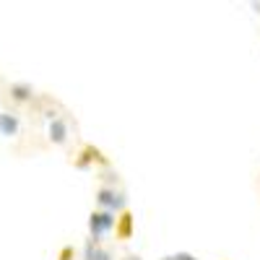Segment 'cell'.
<instances>
[{"instance_id": "277c9868", "label": "cell", "mask_w": 260, "mask_h": 260, "mask_svg": "<svg viewBox=\"0 0 260 260\" xmlns=\"http://www.w3.org/2000/svg\"><path fill=\"white\" fill-rule=\"evenodd\" d=\"M8 94V102H13V104H31L39 94L34 91V86L31 83H24V81H13V83H8V89H6Z\"/></svg>"}, {"instance_id": "5b68a950", "label": "cell", "mask_w": 260, "mask_h": 260, "mask_svg": "<svg viewBox=\"0 0 260 260\" xmlns=\"http://www.w3.org/2000/svg\"><path fill=\"white\" fill-rule=\"evenodd\" d=\"M47 138H50V143L52 146H65L71 141V122H68V117H57V120H52V122H47Z\"/></svg>"}, {"instance_id": "8fae6325", "label": "cell", "mask_w": 260, "mask_h": 260, "mask_svg": "<svg viewBox=\"0 0 260 260\" xmlns=\"http://www.w3.org/2000/svg\"><path fill=\"white\" fill-rule=\"evenodd\" d=\"M122 260H143V257H141V255H125Z\"/></svg>"}, {"instance_id": "ba28073f", "label": "cell", "mask_w": 260, "mask_h": 260, "mask_svg": "<svg viewBox=\"0 0 260 260\" xmlns=\"http://www.w3.org/2000/svg\"><path fill=\"white\" fill-rule=\"evenodd\" d=\"M133 232H136V219H133V213H130V211H122V213L117 216L115 237L125 242V240H130V237H133Z\"/></svg>"}, {"instance_id": "30bf717a", "label": "cell", "mask_w": 260, "mask_h": 260, "mask_svg": "<svg viewBox=\"0 0 260 260\" xmlns=\"http://www.w3.org/2000/svg\"><path fill=\"white\" fill-rule=\"evenodd\" d=\"M172 260H201V257L187 252V250H180V252H172Z\"/></svg>"}, {"instance_id": "7a4b0ae2", "label": "cell", "mask_w": 260, "mask_h": 260, "mask_svg": "<svg viewBox=\"0 0 260 260\" xmlns=\"http://www.w3.org/2000/svg\"><path fill=\"white\" fill-rule=\"evenodd\" d=\"M117 226V213H110V211H102V208H94L91 216H89V237L91 240H99L104 242V237H110Z\"/></svg>"}, {"instance_id": "52a82bcc", "label": "cell", "mask_w": 260, "mask_h": 260, "mask_svg": "<svg viewBox=\"0 0 260 260\" xmlns=\"http://www.w3.org/2000/svg\"><path fill=\"white\" fill-rule=\"evenodd\" d=\"M18 133H21V117L11 110H0V136L16 138Z\"/></svg>"}, {"instance_id": "6da1fadb", "label": "cell", "mask_w": 260, "mask_h": 260, "mask_svg": "<svg viewBox=\"0 0 260 260\" xmlns=\"http://www.w3.org/2000/svg\"><path fill=\"white\" fill-rule=\"evenodd\" d=\"M94 201H96V208L102 211H110V213H122L127 211V195L125 190L120 187H107V185H99L96 192H94Z\"/></svg>"}, {"instance_id": "4fadbf2b", "label": "cell", "mask_w": 260, "mask_h": 260, "mask_svg": "<svg viewBox=\"0 0 260 260\" xmlns=\"http://www.w3.org/2000/svg\"><path fill=\"white\" fill-rule=\"evenodd\" d=\"M161 260H172V255H164V257H161Z\"/></svg>"}, {"instance_id": "8992f818", "label": "cell", "mask_w": 260, "mask_h": 260, "mask_svg": "<svg viewBox=\"0 0 260 260\" xmlns=\"http://www.w3.org/2000/svg\"><path fill=\"white\" fill-rule=\"evenodd\" d=\"M81 260H115V252L110 247H104V242L99 240H86L83 250H81Z\"/></svg>"}, {"instance_id": "3957f363", "label": "cell", "mask_w": 260, "mask_h": 260, "mask_svg": "<svg viewBox=\"0 0 260 260\" xmlns=\"http://www.w3.org/2000/svg\"><path fill=\"white\" fill-rule=\"evenodd\" d=\"M94 164H99V167L104 169V167H110V159H107L102 151H99L96 146H91V143L81 146V151L73 156V167L81 169V172H86V169H94Z\"/></svg>"}, {"instance_id": "7c38bea8", "label": "cell", "mask_w": 260, "mask_h": 260, "mask_svg": "<svg viewBox=\"0 0 260 260\" xmlns=\"http://www.w3.org/2000/svg\"><path fill=\"white\" fill-rule=\"evenodd\" d=\"M250 8H255V13H260V3H250Z\"/></svg>"}, {"instance_id": "9c48e42d", "label": "cell", "mask_w": 260, "mask_h": 260, "mask_svg": "<svg viewBox=\"0 0 260 260\" xmlns=\"http://www.w3.org/2000/svg\"><path fill=\"white\" fill-rule=\"evenodd\" d=\"M57 260H76V250H73V245H65V247L60 250Z\"/></svg>"}]
</instances>
